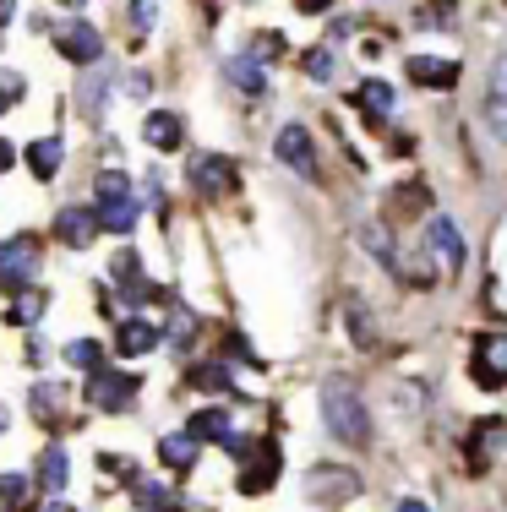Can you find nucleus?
<instances>
[{
    "label": "nucleus",
    "instance_id": "473e14b6",
    "mask_svg": "<svg viewBox=\"0 0 507 512\" xmlns=\"http://www.w3.org/2000/svg\"><path fill=\"white\" fill-rule=\"evenodd\" d=\"M131 502H137L142 512H180L175 496H169L164 485H137V491H131Z\"/></svg>",
    "mask_w": 507,
    "mask_h": 512
},
{
    "label": "nucleus",
    "instance_id": "2eb2a0df",
    "mask_svg": "<svg viewBox=\"0 0 507 512\" xmlns=\"http://www.w3.org/2000/svg\"><path fill=\"white\" fill-rule=\"evenodd\" d=\"M224 71H229V82H235L246 99H262V93H268V71H262L257 55H229Z\"/></svg>",
    "mask_w": 507,
    "mask_h": 512
},
{
    "label": "nucleus",
    "instance_id": "9b49d317",
    "mask_svg": "<svg viewBox=\"0 0 507 512\" xmlns=\"http://www.w3.org/2000/svg\"><path fill=\"white\" fill-rule=\"evenodd\" d=\"M159 344H164V333L148 322V316H126V322L115 327V349H120L126 360H137V355H153Z\"/></svg>",
    "mask_w": 507,
    "mask_h": 512
},
{
    "label": "nucleus",
    "instance_id": "e433bc0d",
    "mask_svg": "<svg viewBox=\"0 0 507 512\" xmlns=\"http://www.w3.org/2000/svg\"><path fill=\"white\" fill-rule=\"evenodd\" d=\"M191 338H197V316H186V311H175V327H169V344L175 349H186Z\"/></svg>",
    "mask_w": 507,
    "mask_h": 512
},
{
    "label": "nucleus",
    "instance_id": "4468645a",
    "mask_svg": "<svg viewBox=\"0 0 507 512\" xmlns=\"http://www.w3.org/2000/svg\"><path fill=\"white\" fill-rule=\"evenodd\" d=\"M486 126L491 137L507 142V55L491 60V93H486Z\"/></svg>",
    "mask_w": 507,
    "mask_h": 512
},
{
    "label": "nucleus",
    "instance_id": "bb28decb",
    "mask_svg": "<svg viewBox=\"0 0 507 512\" xmlns=\"http://www.w3.org/2000/svg\"><path fill=\"white\" fill-rule=\"evenodd\" d=\"M99 218H104V229H110V235H131V229H137V197L131 202H110V207H99Z\"/></svg>",
    "mask_w": 507,
    "mask_h": 512
},
{
    "label": "nucleus",
    "instance_id": "1a4fd4ad",
    "mask_svg": "<svg viewBox=\"0 0 507 512\" xmlns=\"http://www.w3.org/2000/svg\"><path fill=\"white\" fill-rule=\"evenodd\" d=\"M55 50L66 60H77V66H99L104 60V33L88 28V22H66V28L55 33Z\"/></svg>",
    "mask_w": 507,
    "mask_h": 512
},
{
    "label": "nucleus",
    "instance_id": "f704fd0d",
    "mask_svg": "<svg viewBox=\"0 0 507 512\" xmlns=\"http://www.w3.org/2000/svg\"><path fill=\"white\" fill-rule=\"evenodd\" d=\"M284 44H289L284 33H257V44H251L246 55H257L262 66H268V60H284Z\"/></svg>",
    "mask_w": 507,
    "mask_h": 512
},
{
    "label": "nucleus",
    "instance_id": "393cba45",
    "mask_svg": "<svg viewBox=\"0 0 507 512\" xmlns=\"http://www.w3.org/2000/svg\"><path fill=\"white\" fill-rule=\"evenodd\" d=\"M502 447H507V420H480L475 425V463H486Z\"/></svg>",
    "mask_w": 507,
    "mask_h": 512
},
{
    "label": "nucleus",
    "instance_id": "ea45409f",
    "mask_svg": "<svg viewBox=\"0 0 507 512\" xmlns=\"http://www.w3.org/2000/svg\"><path fill=\"white\" fill-rule=\"evenodd\" d=\"M148 88H153V77H148V71H137V77L126 82V93H131V99H148Z\"/></svg>",
    "mask_w": 507,
    "mask_h": 512
},
{
    "label": "nucleus",
    "instance_id": "0eeeda50",
    "mask_svg": "<svg viewBox=\"0 0 507 512\" xmlns=\"http://www.w3.org/2000/svg\"><path fill=\"white\" fill-rule=\"evenodd\" d=\"M469 376H475V387H486V393H497L507 382V333H486L475 344V360H469Z\"/></svg>",
    "mask_w": 507,
    "mask_h": 512
},
{
    "label": "nucleus",
    "instance_id": "c9c22d12",
    "mask_svg": "<svg viewBox=\"0 0 507 512\" xmlns=\"http://www.w3.org/2000/svg\"><path fill=\"white\" fill-rule=\"evenodd\" d=\"M153 22H159V0H131V28L153 33Z\"/></svg>",
    "mask_w": 507,
    "mask_h": 512
},
{
    "label": "nucleus",
    "instance_id": "dca6fc26",
    "mask_svg": "<svg viewBox=\"0 0 507 512\" xmlns=\"http://www.w3.org/2000/svg\"><path fill=\"white\" fill-rule=\"evenodd\" d=\"M180 131H186V126H180V115H169V109H153V115L142 120V137H148L159 153H175L180 148Z\"/></svg>",
    "mask_w": 507,
    "mask_h": 512
},
{
    "label": "nucleus",
    "instance_id": "2f4dec72",
    "mask_svg": "<svg viewBox=\"0 0 507 512\" xmlns=\"http://www.w3.org/2000/svg\"><path fill=\"white\" fill-rule=\"evenodd\" d=\"M66 360L71 365H82V371H104V349L99 344H93V338H77V344H66Z\"/></svg>",
    "mask_w": 507,
    "mask_h": 512
},
{
    "label": "nucleus",
    "instance_id": "39448f33",
    "mask_svg": "<svg viewBox=\"0 0 507 512\" xmlns=\"http://www.w3.org/2000/svg\"><path fill=\"white\" fill-rule=\"evenodd\" d=\"M186 175H191V191H197V197H229V191H235V158L197 153Z\"/></svg>",
    "mask_w": 507,
    "mask_h": 512
},
{
    "label": "nucleus",
    "instance_id": "c03bdc74",
    "mask_svg": "<svg viewBox=\"0 0 507 512\" xmlns=\"http://www.w3.org/2000/svg\"><path fill=\"white\" fill-rule=\"evenodd\" d=\"M11 158H17V153H11V148H6V142H0V169H6V164H11Z\"/></svg>",
    "mask_w": 507,
    "mask_h": 512
},
{
    "label": "nucleus",
    "instance_id": "6e6552de",
    "mask_svg": "<svg viewBox=\"0 0 507 512\" xmlns=\"http://www.w3.org/2000/svg\"><path fill=\"white\" fill-rule=\"evenodd\" d=\"M99 229H104L99 207H60V218H55L60 246H71V251H88L93 240H99Z\"/></svg>",
    "mask_w": 507,
    "mask_h": 512
},
{
    "label": "nucleus",
    "instance_id": "ddd939ff",
    "mask_svg": "<svg viewBox=\"0 0 507 512\" xmlns=\"http://www.w3.org/2000/svg\"><path fill=\"white\" fill-rule=\"evenodd\" d=\"M273 480H279V447H273V442H257V453H251L246 469H240V491H246V496H262Z\"/></svg>",
    "mask_w": 507,
    "mask_h": 512
},
{
    "label": "nucleus",
    "instance_id": "37998d69",
    "mask_svg": "<svg viewBox=\"0 0 507 512\" xmlns=\"http://www.w3.org/2000/svg\"><path fill=\"white\" fill-rule=\"evenodd\" d=\"M11 11H17V0H0V28L11 22Z\"/></svg>",
    "mask_w": 507,
    "mask_h": 512
},
{
    "label": "nucleus",
    "instance_id": "9d476101",
    "mask_svg": "<svg viewBox=\"0 0 507 512\" xmlns=\"http://www.w3.org/2000/svg\"><path fill=\"white\" fill-rule=\"evenodd\" d=\"M404 77L415 82V88L448 93V88H458V60H442V55H409V60H404Z\"/></svg>",
    "mask_w": 507,
    "mask_h": 512
},
{
    "label": "nucleus",
    "instance_id": "a18cd8bd",
    "mask_svg": "<svg viewBox=\"0 0 507 512\" xmlns=\"http://www.w3.org/2000/svg\"><path fill=\"white\" fill-rule=\"evenodd\" d=\"M6 425H11V414H6V409H0V436H6Z\"/></svg>",
    "mask_w": 507,
    "mask_h": 512
},
{
    "label": "nucleus",
    "instance_id": "6ab92c4d",
    "mask_svg": "<svg viewBox=\"0 0 507 512\" xmlns=\"http://www.w3.org/2000/svg\"><path fill=\"white\" fill-rule=\"evenodd\" d=\"M104 104H110V66L93 71V77H82V93H77V109H82L88 120H99Z\"/></svg>",
    "mask_w": 507,
    "mask_h": 512
},
{
    "label": "nucleus",
    "instance_id": "f3484780",
    "mask_svg": "<svg viewBox=\"0 0 507 512\" xmlns=\"http://www.w3.org/2000/svg\"><path fill=\"white\" fill-rule=\"evenodd\" d=\"M66 480H71V458H66V447H44V453H39V491L60 496V491H66Z\"/></svg>",
    "mask_w": 507,
    "mask_h": 512
},
{
    "label": "nucleus",
    "instance_id": "79ce46f5",
    "mask_svg": "<svg viewBox=\"0 0 507 512\" xmlns=\"http://www.w3.org/2000/svg\"><path fill=\"white\" fill-rule=\"evenodd\" d=\"M398 512H431L426 502H415V496H404V502H398Z\"/></svg>",
    "mask_w": 507,
    "mask_h": 512
},
{
    "label": "nucleus",
    "instance_id": "5701e85b",
    "mask_svg": "<svg viewBox=\"0 0 507 512\" xmlns=\"http://www.w3.org/2000/svg\"><path fill=\"white\" fill-rule=\"evenodd\" d=\"M28 409H33V420L55 425V414L66 409V387H60V382H39V387H33V398H28Z\"/></svg>",
    "mask_w": 507,
    "mask_h": 512
},
{
    "label": "nucleus",
    "instance_id": "4be33fe9",
    "mask_svg": "<svg viewBox=\"0 0 507 512\" xmlns=\"http://www.w3.org/2000/svg\"><path fill=\"white\" fill-rule=\"evenodd\" d=\"M393 99H398V93H393V82H382V77H371L366 88L355 93V104L366 109V115H377V120H388V115H393Z\"/></svg>",
    "mask_w": 507,
    "mask_h": 512
},
{
    "label": "nucleus",
    "instance_id": "f8f14e48",
    "mask_svg": "<svg viewBox=\"0 0 507 512\" xmlns=\"http://www.w3.org/2000/svg\"><path fill=\"white\" fill-rule=\"evenodd\" d=\"M311 496H317V502H349V496L360 491V480L349 469H338V463H317V469H311V485H306Z\"/></svg>",
    "mask_w": 507,
    "mask_h": 512
},
{
    "label": "nucleus",
    "instance_id": "c756f323",
    "mask_svg": "<svg viewBox=\"0 0 507 512\" xmlns=\"http://www.w3.org/2000/svg\"><path fill=\"white\" fill-rule=\"evenodd\" d=\"M191 387H202V393H229L235 376H229V365H191Z\"/></svg>",
    "mask_w": 507,
    "mask_h": 512
},
{
    "label": "nucleus",
    "instance_id": "49530a36",
    "mask_svg": "<svg viewBox=\"0 0 507 512\" xmlns=\"http://www.w3.org/2000/svg\"><path fill=\"white\" fill-rule=\"evenodd\" d=\"M44 512H71V507H66V502H50V507H44Z\"/></svg>",
    "mask_w": 507,
    "mask_h": 512
},
{
    "label": "nucleus",
    "instance_id": "a211bd4d",
    "mask_svg": "<svg viewBox=\"0 0 507 512\" xmlns=\"http://www.w3.org/2000/svg\"><path fill=\"white\" fill-rule=\"evenodd\" d=\"M60 158H66V142H60V137H39V142L28 148L33 180H55V175H60Z\"/></svg>",
    "mask_w": 507,
    "mask_h": 512
},
{
    "label": "nucleus",
    "instance_id": "cd10ccee",
    "mask_svg": "<svg viewBox=\"0 0 507 512\" xmlns=\"http://www.w3.org/2000/svg\"><path fill=\"white\" fill-rule=\"evenodd\" d=\"M93 197H99V207H110V202H131V180L120 175V169H104V175L93 180Z\"/></svg>",
    "mask_w": 507,
    "mask_h": 512
},
{
    "label": "nucleus",
    "instance_id": "4c0bfd02",
    "mask_svg": "<svg viewBox=\"0 0 507 512\" xmlns=\"http://www.w3.org/2000/svg\"><path fill=\"white\" fill-rule=\"evenodd\" d=\"M349 333H355V344H371V316L366 311H349Z\"/></svg>",
    "mask_w": 507,
    "mask_h": 512
},
{
    "label": "nucleus",
    "instance_id": "72a5a7b5",
    "mask_svg": "<svg viewBox=\"0 0 507 512\" xmlns=\"http://www.w3.org/2000/svg\"><path fill=\"white\" fill-rule=\"evenodd\" d=\"M137 262H142V256H137V251H120V256H115V262H110V273H115V284H126V289H131V284H142V267H137Z\"/></svg>",
    "mask_w": 507,
    "mask_h": 512
},
{
    "label": "nucleus",
    "instance_id": "a878e982",
    "mask_svg": "<svg viewBox=\"0 0 507 512\" xmlns=\"http://www.w3.org/2000/svg\"><path fill=\"white\" fill-rule=\"evenodd\" d=\"M33 485H39V480H33V474H0V507H28L33 502Z\"/></svg>",
    "mask_w": 507,
    "mask_h": 512
},
{
    "label": "nucleus",
    "instance_id": "412c9836",
    "mask_svg": "<svg viewBox=\"0 0 507 512\" xmlns=\"http://www.w3.org/2000/svg\"><path fill=\"white\" fill-rule=\"evenodd\" d=\"M159 458H164V469H191V463H197V436L191 431H175V436H164L159 442Z\"/></svg>",
    "mask_w": 507,
    "mask_h": 512
},
{
    "label": "nucleus",
    "instance_id": "de8ad7c7",
    "mask_svg": "<svg viewBox=\"0 0 507 512\" xmlns=\"http://www.w3.org/2000/svg\"><path fill=\"white\" fill-rule=\"evenodd\" d=\"M60 6H71V11H77V6H82V0H60Z\"/></svg>",
    "mask_w": 507,
    "mask_h": 512
},
{
    "label": "nucleus",
    "instance_id": "c85d7f7f",
    "mask_svg": "<svg viewBox=\"0 0 507 512\" xmlns=\"http://www.w3.org/2000/svg\"><path fill=\"white\" fill-rule=\"evenodd\" d=\"M360 246L377 256L382 267H398V251H393V240H388V229H382V224H360Z\"/></svg>",
    "mask_w": 507,
    "mask_h": 512
},
{
    "label": "nucleus",
    "instance_id": "7c9ffc66",
    "mask_svg": "<svg viewBox=\"0 0 507 512\" xmlns=\"http://www.w3.org/2000/svg\"><path fill=\"white\" fill-rule=\"evenodd\" d=\"M300 66H306V77H311V82H333V77H338V55L328 50V44L306 50V60H300Z\"/></svg>",
    "mask_w": 507,
    "mask_h": 512
},
{
    "label": "nucleus",
    "instance_id": "f03ea898",
    "mask_svg": "<svg viewBox=\"0 0 507 512\" xmlns=\"http://www.w3.org/2000/svg\"><path fill=\"white\" fill-rule=\"evenodd\" d=\"M33 273H39V240L33 235L0 240V289L22 295V289H33Z\"/></svg>",
    "mask_w": 507,
    "mask_h": 512
},
{
    "label": "nucleus",
    "instance_id": "20e7f679",
    "mask_svg": "<svg viewBox=\"0 0 507 512\" xmlns=\"http://www.w3.org/2000/svg\"><path fill=\"white\" fill-rule=\"evenodd\" d=\"M273 158H279L289 175L317 180V142H311L306 126H279V137H273Z\"/></svg>",
    "mask_w": 507,
    "mask_h": 512
},
{
    "label": "nucleus",
    "instance_id": "58836bf2",
    "mask_svg": "<svg viewBox=\"0 0 507 512\" xmlns=\"http://www.w3.org/2000/svg\"><path fill=\"white\" fill-rule=\"evenodd\" d=\"M11 99H22V77H17V71H6V77H0V109H6Z\"/></svg>",
    "mask_w": 507,
    "mask_h": 512
},
{
    "label": "nucleus",
    "instance_id": "aec40b11",
    "mask_svg": "<svg viewBox=\"0 0 507 512\" xmlns=\"http://www.w3.org/2000/svg\"><path fill=\"white\" fill-rule=\"evenodd\" d=\"M191 436H197V442H229V409H197L191 414V425H186Z\"/></svg>",
    "mask_w": 507,
    "mask_h": 512
},
{
    "label": "nucleus",
    "instance_id": "b1692460",
    "mask_svg": "<svg viewBox=\"0 0 507 512\" xmlns=\"http://www.w3.org/2000/svg\"><path fill=\"white\" fill-rule=\"evenodd\" d=\"M44 306H50V300H44V289H22V295H11L6 322H11V327H33V322L44 316Z\"/></svg>",
    "mask_w": 507,
    "mask_h": 512
},
{
    "label": "nucleus",
    "instance_id": "f257e3e1",
    "mask_svg": "<svg viewBox=\"0 0 507 512\" xmlns=\"http://www.w3.org/2000/svg\"><path fill=\"white\" fill-rule=\"evenodd\" d=\"M317 404H322V425H328V436H338L344 447H366L371 442V414H366V398L355 393V382L328 376V382L317 387Z\"/></svg>",
    "mask_w": 507,
    "mask_h": 512
},
{
    "label": "nucleus",
    "instance_id": "a19ab883",
    "mask_svg": "<svg viewBox=\"0 0 507 512\" xmlns=\"http://www.w3.org/2000/svg\"><path fill=\"white\" fill-rule=\"evenodd\" d=\"M295 6H300V11H306V17H317V11H328V6H333V0H295Z\"/></svg>",
    "mask_w": 507,
    "mask_h": 512
},
{
    "label": "nucleus",
    "instance_id": "7ed1b4c3",
    "mask_svg": "<svg viewBox=\"0 0 507 512\" xmlns=\"http://www.w3.org/2000/svg\"><path fill=\"white\" fill-rule=\"evenodd\" d=\"M137 393H142V382L131 371H110V365H104V371L88 376V404L104 409V414L131 409V404H137Z\"/></svg>",
    "mask_w": 507,
    "mask_h": 512
},
{
    "label": "nucleus",
    "instance_id": "423d86ee",
    "mask_svg": "<svg viewBox=\"0 0 507 512\" xmlns=\"http://www.w3.org/2000/svg\"><path fill=\"white\" fill-rule=\"evenodd\" d=\"M426 246H431V256H437V267H448V273H464L469 246H464V235H458L453 218H442V213L426 218Z\"/></svg>",
    "mask_w": 507,
    "mask_h": 512
}]
</instances>
